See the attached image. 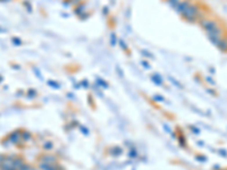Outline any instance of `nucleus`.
<instances>
[{"mask_svg":"<svg viewBox=\"0 0 227 170\" xmlns=\"http://www.w3.org/2000/svg\"><path fill=\"white\" fill-rule=\"evenodd\" d=\"M13 43L16 44V45H21L22 44V40L19 38H13Z\"/></svg>","mask_w":227,"mask_h":170,"instance_id":"10","label":"nucleus"},{"mask_svg":"<svg viewBox=\"0 0 227 170\" xmlns=\"http://www.w3.org/2000/svg\"><path fill=\"white\" fill-rule=\"evenodd\" d=\"M207 81H208V82H210L211 84H215V81H213V78H211L210 76H208V77H207Z\"/></svg>","mask_w":227,"mask_h":170,"instance_id":"16","label":"nucleus"},{"mask_svg":"<svg viewBox=\"0 0 227 170\" xmlns=\"http://www.w3.org/2000/svg\"><path fill=\"white\" fill-rule=\"evenodd\" d=\"M1 81H2V77H1V76H0V82H1Z\"/></svg>","mask_w":227,"mask_h":170,"instance_id":"17","label":"nucleus"},{"mask_svg":"<svg viewBox=\"0 0 227 170\" xmlns=\"http://www.w3.org/2000/svg\"><path fill=\"white\" fill-rule=\"evenodd\" d=\"M70 1H72L74 5H80V2L82 1V0H70Z\"/></svg>","mask_w":227,"mask_h":170,"instance_id":"15","label":"nucleus"},{"mask_svg":"<svg viewBox=\"0 0 227 170\" xmlns=\"http://www.w3.org/2000/svg\"><path fill=\"white\" fill-rule=\"evenodd\" d=\"M152 81H155V82L158 83V84H161V79L158 75H153V76H152Z\"/></svg>","mask_w":227,"mask_h":170,"instance_id":"11","label":"nucleus"},{"mask_svg":"<svg viewBox=\"0 0 227 170\" xmlns=\"http://www.w3.org/2000/svg\"><path fill=\"white\" fill-rule=\"evenodd\" d=\"M23 137H24V138H25V140L27 141V140L30 138V134H28V133H26V131H25V133H23Z\"/></svg>","mask_w":227,"mask_h":170,"instance_id":"13","label":"nucleus"},{"mask_svg":"<svg viewBox=\"0 0 227 170\" xmlns=\"http://www.w3.org/2000/svg\"><path fill=\"white\" fill-rule=\"evenodd\" d=\"M181 2V0H168V3L172 6V7H174V8H176L177 7V5Z\"/></svg>","mask_w":227,"mask_h":170,"instance_id":"9","label":"nucleus"},{"mask_svg":"<svg viewBox=\"0 0 227 170\" xmlns=\"http://www.w3.org/2000/svg\"><path fill=\"white\" fill-rule=\"evenodd\" d=\"M200 12V7L198 5H190L186 8V10H184L181 15L186 19L187 22L194 23V22L198 21V15Z\"/></svg>","mask_w":227,"mask_h":170,"instance_id":"1","label":"nucleus"},{"mask_svg":"<svg viewBox=\"0 0 227 170\" xmlns=\"http://www.w3.org/2000/svg\"><path fill=\"white\" fill-rule=\"evenodd\" d=\"M217 48L220 51H223V52L227 51V38H221V40H220V42H219V44H218Z\"/></svg>","mask_w":227,"mask_h":170,"instance_id":"5","label":"nucleus"},{"mask_svg":"<svg viewBox=\"0 0 227 170\" xmlns=\"http://www.w3.org/2000/svg\"><path fill=\"white\" fill-rule=\"evenodd\" d=\"M115 43H116V35L111 34V44H115Z\"/></svg>","mask_w":227,"mask_h":170,"instance_id":"12","label":"nucleus"},{"mask_svg":"<svg viewBox=\"0 0 227 170\" xmlns=\"http://www.w3.org/2000/svg\"><path fill=\"white\" fill-rule=\"evenodd\" d=\"M200 25H201V27L206 31V32H209V31L214 30L215 27L219 26V25H218V23H217L216 21H214V19H208V18H203V19H201Z\"/></svg>","mask_w":227,"mask_h":170,"instance_id":"2","label":"nucleus"},{"mask_svg":"<svg viewBox=\"0 0 227 170\" xmlns=\"http://www.w3.org/2000/svg\"><path fill=\"white\" fill-rule=\"evenodd\" d=\"M75 13H76V15H79V16H81L82 14H84L85 13V6H83V5H77V8L75 9Z\"/></svg>","mask_w":227,"mask_h":170,"instance_id":"8","label":"nucleus"},{"mask_svg":"<svg viewBox=\"0 0 227 170\" xmlns=\"http://www.w3.org/2000/svg\"><path fill=\"white\" fill-rule=\"evenodd\" d=\"M191 5V2L188 1V0H184V1H181L178 5H177V7L175 8L176 9V12L179 14H182L184 10H186V8Z\"/></svg>","mask_w":227,"mask_h":170,"instance_id":"3","label":"nucleus"},{"mask_svg":"<svg viewBox=\"0 0 227 170\" xmlns=\"http://www.w3.org/2000/svg\"><path fill=\"white\" fill-rule=\"evenodd\" d=\"M206 33H207L208 36H210V35H213V36H221L223 30H221L219 26H217V27H215L214 30H211V31H209V32H206Z\"/></svg>","mask_w":227,"mask_h":170,"instance_id":"4","label":"nucleus"},{"mask_svg":"<svg viewBox=\"0 0 227 170\" xmlns=\"http://www.w3.org/2000/svg\"><path fill=\"white\" fill-rule=\"evenodd\" d=\"M18 140H19V134H18L17 131L12 133V134L9 135V141H10V142H13V143H17V142H18Z\"/></svg>","mask_w":227,"mask_h":170,"instance_id":"6","label":"nucleus"},{"mask_svg":"<svg viewBox=\"0 0 227 170\" xmlns=\"http://www.w3.org/2000/svg\"><path fill=\"white\" fill-rule=\"evenodd\" d=\"M119 42H120V45H121V47H123V48H124L125 50H127V47H126V44L124 43V41H123V40H120Z\"/></svg>","mask_w":227,"mask_h":170,"instance_id":"14","label":"nucleus"},{"mask_svg":"<svg viewBox=\"0 0 227 170\" xmlns=\"http://www.w3.org/2000/svg\"><path fill=\"white\" fill-rule=\"evenodd\" d=\"M209 40H210V42L216 45V47H218V44H219V42H220V40H221V36H213V35H210V36H208Z\"/></svg>","mask_w":227,"mask_h":170,"instance_id":"7","label":"nucleus"}]
</instances>
